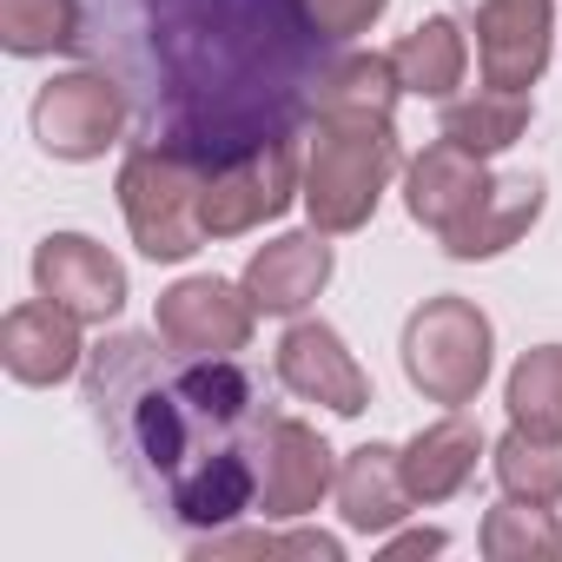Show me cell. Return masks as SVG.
Masks as SVG:
<instances>
[{
  "label": "cell",
  "instance_id": "18",
  "mask_svg": "<svg viewBox=\"0 0 562 562\" xmlns=\"http://www.w3.org/2000/svg\"><path fill=\"white\" fill-rule=\"evenodd\" d=\"M391 60H397L404 93H417V100H450V93L463 87L470 41H463V27H457L450 14H430V21H417V27L391 47Z\"/></svg>",
  "mask_w": 562,
  "mask_h": 562
},
{
  "label": "cell",
  "instance_id": "11",
  "mask_svg": "<svg viewBox=\"0 0 562 562\" xmlns=\"http://www.w3.org/2000/svg\"><path fill=\"white\" fill-rule=\"evenodd\" d=\"M80 325L87 318H74L67 305H54V299H27V305H14L8 318H0V364H8V378L14 384H67L74 371H80V358H87V345H80Z\"/></svg>",
  "mask_w": 562,
  "mask_h": 562
},
{
  "label": "cell",
  "instance_id": "20",
  "mask_svg": "<svg viewBox=\"0 0 562 562\" xmlns=\"http://www.w3.org/2000/svg\"><path fill=\"white\" fill-rule=\"evenodd\" d=\"M476 542H483L490 562H555V555H562V522L549 516V503L503 496V503L483 516Z\"/></svg>",
  "mask_w": 562,
  "mask_h": 562
},
{
  "label": "cell",
  "instance_id": "23",
  "mask_svg": "<svg viewBox=\"0 0 562 562\" xmlns=\"http://www.w3.org/2000/svg\"><path fill=\"white\" fill-rule=\"evenodd\" d=\"M80 41V0H0V47L41 60Z\"/></svg>",
  "mask_w": 562,
  "mask_h": 562
},
{
  "label": "cell",
  "instance_id": "13",
  "mask_svg": "<svg viewBox=\"0 0 562 562\" xmlns=\"http://www.w3.org/2000/svg\"><path fill=\"white\" fill-rule=\"evenodd\" d=\"M542 199H549V186L536 179V172H509V179H490L437 238H443V251L450 258H496V251H509L536 218H542Z\"/></svg>",
  "mask_w": 562,
  "mask_h": 562
},
{
  "label": "cell",
  "instance_id": "15",
  "mask_svg": "<svg viewBox=\"0 0 562 562\" xmlns=\"http://www.w3.org/2000/svg\"><path fill=\"white\" fill-rule=\"evenodd\" d=\"M397 457H404V483H411V496H417L424 509H430V503H450V496L476 476L483 424H476V417H463V411H450V417L424 424Z\"/></svg>",
  "mask_w": 562,
  "mask_h": 562
},
{
  "label": "cell",
  "instance_id": "6",
  "mask_svg": "<svg viewBox=\"0 0 562 562\" xmlns=\"http://www.w3.org/2000/svg\"><path fill=\"white\" fill-rule=\"evenodd\" d=\"M251 318H258V305L245 299V285H225V278H179L172 292H159L153 331L179 358H238L251 345Z\"/></svg>",
  "mask_w": 562,
  "mask_h": 562
},
{
  "label": "cell",
  "instance_id": "1",
  "mask_svg": "<svg viewBox=\"0 0 562 562\" xmlns=\"http://www.w3.org/2000/svg\"><path fill=\"white\" fill-rule=\"evenodd\" d=\"M205 166H212V153L199 139H186V133L126 153V166H120V212L133 225V245L153 265H179V258H192L205 245V225H199Z\"/></svg>",
  "mask_w": 562,
  "mask_h": 562
},
{
  "label": "cell",
  "instance_id": "9",
  "mask_svg": "<svg viewBox=\"0 0 562 562\" xmlns=\"http://www.w3.org/2000/svg\"><path fill=\"white\" fill-rule=\"evenodd\" d=\"M555 0H476V67L483 87L529 93L549 67Z\"/></svg>",
  "mask_w": 562,
  "mask_h": 562
},
{
  "label": "cell",
  "instance_id": "4",
  "mask_svg": "<svg viewBox=\"0 0 562 562\" xmlns=\"http://www.w3.org/2000/svg\"><path fill=\"white\" fill-rule=\"evenodd\" d=\"M305 192L299 172V146L285 133H258L245 146H232L218 166H205V192H199V225L205 238H245L265 218H278Z\"/></svg>",
  "mask_w": 562,
  "mask_h": 562
},
{
  "label": "cell",
  "instance_id": "22",
  "mask_svg": "<svg viewBox=\"0 0 562 562\" xmlns=\"http://www.w3.org/2000/svg\"><path fill=\"white\" fill-rule=\"evenodd\" d=\"M503 404H509V424L562 437V345L522 351L516 371H509V384H503Z\"/></svg>",
  "mask_w": 562,
  "mask_h": 562
},
{
  "label": "cell",
  "instance_id": "2",
  "mask_svg": "<svg viewBox=\"0 0 562 562\" xmlns=\"http://www.w3.org/2000/svg\"><path fill=\"white\" fill-rule=\"evenodd\" d=\"M397 133L391 126H338L318 120V139L305 153V212L318 232H364L391 172H397Z\"/></svg>",
  "mask_w": 562,
  "mask_h": 562
},
{
  "label": "cell",
  "instance_id": "10",
  "mask_svg": "<svg viewBox=\"0 0 562 562\" xmlns=\"http://www.w3.org/2000/svg\"><path fill=\"white\" fill-rule=\"evenodd\" d=\"M278 384L305 404H325L338 417H364L371 411V378L358 371V358L345 351V338L325 318H299L278 338Z\"/></svg>",
  "mask_w": 562,
  "mask_h": 562
},
{
  "label": "cell",
  "instance_id": "8",
  "mask_svg": "<svg viewBox=\"0 0 562 562\" xmlns=\"http://www.w3.org/2000/svg\"><path fill=\"white\" fill-rule=\"evenodd\" d=\"M34 292L67 305L87 325H106L126 305V265L87 232H47L34 251Z\"/></svg>",
  "mask_w": 562,
  "mask_h": 562
},
{
  "label": "cell",
  "instance_id": "17",
  "mask_svg": "<svg viewBox=\"0 0 562 562\" xmlns=\"http://www.w3.org/2000/svg\"><path fill=\"white\" fill-rule=\"evenodd\" d=\"M397 93H404V80H397L391 54H345L331 74H318L312 106H318V120H338V126H391Z\"/></svg>",
  "mask_w": 562,
  "mask_h": 562
},
{
  "label": "cell",
  "instance_id": "25",
  "mask_svg": "<svg viewBox=\"0 0 562 562\" xmlns=\"http://www.w3.org/2000/svg\"><path fill=\"white\" fill-rule=\"evenodd\" d=\"M437 549H443V529H411L384 542V555H437Z\"/></svg>",
  "mask_w": 562,
  "mask_h": 562
},
{
  "label": "cell",
  "instance_id": "19",
  "mask_svg": "<svg viewBox=\"0 0 562 562\" xmlns=\"http://www.w3.org/2000/svg\"><path fill=\"white\" fill-rule=\"evenodd\" d=\"M529 133V93H503V87H476L470 100L443 106V139L470 146V153H503Z\"/></svg>",
  "mask_w": 562,
  "mask_h": 562
},
{
  "label": "cell",
  "instance_id": "5",
  "mask_svg": "<svg viewBox=\"0 0 562 562\" xmlns=\"http://www.w3.org/2000/svg\"><path fill=\"white\" fill-rule=\"evenodd\" d=\"M251 470H258V516L265 522H299L338 490L331 443L312 424H299V417H258Z\"/></svg>",
  "mask_w": 562,
  "mask_h": 562
},
{
  "label": "cell",
  "instance_id": "24",
  "mask_svg": "<svg viewBox=\"0 0 562 562\" xmlns=\"http://www.w3.org/2000/svg\"><path fill=\"white\" fill-rule=\"evenodd\" d=\"M292 8H299V21H305L318 41H358V34L391 8V0H292Z\"/></svg>",
  "mask_w": 562,
  "mask_h": 562
},
{
  "label": "cell",
  "instance_id": "7",
  "mask_svg": "<svg viewBox=\"0 0 562 562\" xmlns=\"http://www.w3.org/2000/svg\"><path fill=\"white\" fill-rule=\"evenodd\" d=\"M126 133V93L106 74H60L34 100V139L54 159H100Z\"/></svg>",
  "mask_w": 562,
  "mask_h": 562
},
{
  "label": "cell",
  "instance_id": "14",
  "mask_svg": "<svg viewBox=\"0 0 562 562\" xmlns=\"http://www.w3.org/2000/svg\"><path fill=\"white\" fill-rule=\"evenodd\" d=\"M338 509H345V529L358 536H391L404 516H411V483H404V457L391 443H358L345 463H338Z\"/></svg>",
  "mask_w": 562,
  "mask_h": 562
},
{
  "label": "cell",
  "instance_id": "3",
  "mask_svg": "<svg viewBox=\"0 0 562 562\" xmlns=\"http://www.w3.org/2000/svg\"><path fill=\"white\" fill-rule=\"evenodd\" d=\"M490 351H496L490 318H483L470 299H457V292L424 299V305L404 318V378H411L430 404H450V411L476 404V391H483V378H490Z\"/></svg>",
  "mask_w": 562,
  "mask_h": 562
},
{
  "label": "cell",
  "instance_id": "12",
  "mask_svg": "<svg viewBox=\"0 0 562 562\" xmlns=\"http://www.w3.org/2000/svg\"><path fill=\"white\" fill-rule=\"evenodd\" d=\"M331 232H285V238H271V245H258L251 251V265H245V299L265 312V318H299L325 285H331V245H325Z\"/></svg>",
  "mask_w": 562,
  "mask_h": 562
},
{
  "label": "cell",
  "instance_id": "16",
  "mask_svg": "<svg viewBox=\"0 0 562 562\" xmlns=\"http://www.w3.org/2000/svg\"><path fill=\"white\" fill-rule=\"evenodd\" d=\"M483 186H490L483 153H470V146H457V139H437V146H424V153L411 159V172H404V205H411L417 225L443 232Z\"/></svg>",
  "mask_w": 562,
  "mask_h": 562
},
{
  "label": "cell",
  "instance_id": "21",
  "mask_svg": "<svg viewBox=\"0 0 562 562\" xmlns=\"http://www.w3.org/2000/svg\"><path fill=\"white\" fill-rule=\"evenodd\" d=\"M490 463H496L503 496H522V503H562V437H542V430L509 424V437L490 450Z\"/></svg>",
  "mask_w": 562,
  "mask_h": 562
}]
</instances>
